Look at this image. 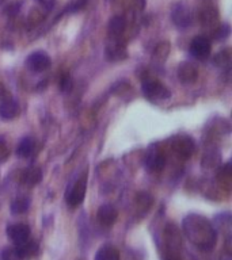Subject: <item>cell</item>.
Returning <instances> with one entry per match:
<instances>
[{
	"label": "cell",
	"mask_w": 232,
	"mask_h": 260,
	"mask_svg": "<svg viewBox=\"0 0 232 260\" xmlns=\"http://www.w3.org/2000/svg\"><path fill=\"white\" fill-rule=\"evenodd\" d=\"M41 180H42V172L37 167H30L27 170H24L22 174V183L28 187L36 186Z\"/></svg>",
	"instance_id": "5bb4252c"
},
{
	"label": "cell",
	"mask_w": 232,
	"mask_h": 260,
	"mask_svg": "<svg viewBox=\"0 0 232 260\" xmlns=\"http://www.w3.org/2000/svg\"><path fill=\"white\" fill-rule=\"evenodd\" d=\"M212 45L208 37L198 36L191 41L190 44V53L191 56L197 60H207L211 56Z\"/></svg>",
	"instance_id": "5b68a950"
},
{
	"label": "cell",
	"mask_w": 232,
	"mask_h": 260,
	"mask_svg": "<svg viewBox=\"0 0 232 260\" xmlns=\"http://www.w3.org/2000/svg\"><path fill=\"white\" fill-rule=\"evenodd\" d=\"M171 146H172V150L175 152V154L178 157L183 158V160L190 157L195 149L194 141L189 136H178L172 141V145Z\"/></svg>",
	"instance_id": "8992f818"
},
{
	"label": "cell",
	"mask_w": 232,
	"mask_h": 260,
	"mask_svg": "<svg viewBox=\"0 0 232 260\" xmlns=\"http://www.w3.org/2000/svg\"><path fill=\"white\" fill-rule=\"evenodd\" d=\"M177 75H178V79L185 84H191L197 80L198 77V71L195 68L194 65L190 64V62H182V64L178 67V71H177Z\"/></svg>",
	"instance_id": "7c38bea8"
},
{
	"label": "cell",
	"mask_w": 232,
	"mask_h": 260,
	"mask_svg": "<svg viewBox=\"0 0 232 260\" xmlns=\"http://www.w3.org/2000/svg\"><path fill=\"white\" fill-rule=\"evenodd\" d=\"M95 260H120V252L113 245H103L98 249Z\"/></svg>",
	"instance_id": "2e32d148"
},
{
	"label": "cell",
	"mask_w": 232,
	"mask_h": 260,
	"mask_svg": "<svg viewBox=\"0 0 232 260\" xmlns=\"http://www.w3.org/2000/svg\"><path fill=\"white\" fill-rule=\"evenodd\" d=\"M19 114V105L15 99L6 98L0 102V117L6 121H11Z\"/></svg>",
	"instance_id": "8fae6325"
},
{
	"label": "cell",
	"mask_w": 232,
	"mask_h": 260,
	"mask_svg": "<svg viewBox=\"0 0 232 260\" xmlns=\"http://www.w3.org/2000/svg\"><path fill=\"white\" fill-rule=\"evenodd\" d=\"M60 89L64 92H68L72 89V79L69 75H64L60 80Z\"/></svg>",
	"instance_id": "ffe728a7"
},
{
	"label": "cell",
	"mask_w": 232,
	"mask_h": 260,
	"mask_svg": "<svg viewBox=\"0 0 232 260\" xmlns=\"http://www.w3.org/2000/svg\"><path fill=\"white\" fill-rule=\"evenodd\" d=\"M30 207V199L27 197H18L12 201L11 213L12 214H24Z\"/></svg>",
	"instance_id": "e0dca14e"
},
{
	"label": "cell",
	"mask_w": 232,
	"mask_h": 260,
	"mask_svg": "<svg viewBox=\"0 0 232 260\" xmlns=\"http://www.w3.org/2000/svg\"><path fill=\"white\" fill-rule=\"evenodd\" d=\"M2 3H3V0H0V4H2Z\"/></svg>",
	"instance_id": "cb8c5ba5"
},
{
	"label": "cell",
	"mask_w": 232,
	"mask_h": 260,
	"mask_svg": "<svg viewBox=\"0 0 232 260\" xmlns=\"http://www.w3.org/2000/svg\"><path fill=\"white\" fill-rule=\"evenodd\" d=\"M52 64V60H50V57L48 56V53L45 52H34L32 53L30 56L27 57V60H26V65H27V68L33 72H44L46 69L50 67Z\"/></svg>",
	"instance_id": "52a82bcc"
},
{
	"label": "cell",
	"mask_w": 232,
	"mask_h": 260,
	"mask_svg": "<svg viewBox=\"0 0 232 260\" xmlns=\"http://www.w3.org/2000/svg\"><path fill=\"white\" fill-rule=\"evenodd\" d=\"M166 166V156L159 150H151L147 153L146 167L152 172H160Z\"/></svg>",
	"instance_id": "30bf717a"
},
{
	"label": "cell",
	"mask_w": 232,
	"mask_h": 260,
	"mask_svg": "<svg viewBox=\"0 0 232 260\" xmlns=\"http://www.w3.org/2000/svg\"><path fill=\"white\" fill-rule=\"evenodd\" d=\"M172 20L179 27H187L191 22L190 10L185 4H177L172 10Z\"/></svg>",
	"instance_id": "4fadbf2b"
},
{
	"label": "cell",
	"mask_w": 232,
	"mask_h": 260,
	"mask_svg": "<svg viewBox=\"0 0 232 260\" xmlns=\"http://www.w3.org/2000/svg\"><path fill=\"white\" fill-rule=\"evenodd\" d=\"M124 28H125V23L121 18H114L111 19V23H110L109 31L113 37H120L124 32Z\"/></svg>",
	"instance_id": "ac0fdd59"
},
{
	"label": "cell",
	"mask_w": 232,
	"mask_h": 260,
	"mask_svg": "<svg viewBox=\"0 0 232 260\" xmlns=\"http://www.w3.org/2000/svg\"><path fill=\"white\" fill-rule=\"evenodd\" d=\"M229 49H225L223 52H220L219 54H216L215 64L217 67H227L231 62V54H229Z\"/></svg>",
	"instance_id": "d6986e66"
},
{
	"label": "cell",
	"mask_w": 232,
	"mask_h": 260,
	"mask_svg": "<svg viewBox=\"0 0 232 260\" xmlns=\"http://www.w3.org/2000/svg\"><path fill=\"white\" fill-rule=\"evenodd\" d=\"M118 217V211L117 209L113 206V205H109V203H105L99 206L97 211V218L98 222L101 223L102 226H111L115 223Z\"/></svg>",
	"instance_id": "9c48e42d"
},
{
	"label": "cell",
	"mask_w": 232,
	"mask_h": 260,
	"mask_svg": "<svg viewBox=\"0 0 232 260\" xmlns=\"http://www.w3.org/2000/svg\"><path fill=\"white\" fill-rule=\"evenodd\" d=\"M7 235L16 245L26 243L30 237V228L26 223H12L7 228Z\"/></svg>",
	"instance_id": "ba28073f"
},
{
	"label": "cell",
	"mask_w": 232,
	"mask_h": 260,
	"mask_svg": "<svg viewBox=\"0 0 232 260\" xmlns=\"http://www.w3.org/2000/svg\"><path fill=\"white\" fill-rule=\"evenodd\" d=\"M37 244L32 241H26L16 247H10L4 249L2 253V260H27L37 252Z\"/></svg>",
	"instance_id": "7a4b0ae2"
},
{
	"label": "cell",
	"mask_w": 232,
	"mask_h": 260,
	"mask_svg": "<svg viewBox=\"0 0 232 260\" xmlns=\"http://www.w3.org/2000/svg\"><path fill=\"white\" fill-rule=\"evenodd\" d=\"M8 156H10V150H8L7 145L4 144V141H0V162L7 160Z\"/></svg>",
	"instance_id": "7402d4cb"
},
{
	"label": "cell",
	"mask_w": 232,
	"mask_h": 260,
	"mask_svg": "<svg viewBox=\"0 0 232 260\" xmlns=\"http://www.w3.org/2000/svg\"><path fill=\"white\" fill-rule=\"evenodd\" d=\"M42 7H45L46 10H52V7L54 6V0H38Z\"/></svg>",
	"instance_id": "603a6c76"
},
{
	"label": "cell",
	"mask_w": 232,
	"mask_h": 260,
	"mask_svg": "<svg viewBox=\"0 0 232 260\" xmlns=\"http://www.w3.org/2000/svg\"><path fill=\"white\" fill-rule=\"evenodd\" d=\"M85 190H87V182H85V178L79 179L72 187L71 190L67 191V195H65V201H67V205L71 207H77L79 205L83 203L85 197Z\"/></svg>",
	"instance_id": "277c9868"
},
{
	"label": "cell",
	"mask_w": 232,
	"mask_h": 260,
	"mask_svg": "<svg viewBox=\"0 0 232 260\" xmlns=\"http://www.w3.org/2000/svg\"><path fill=\"white\" fill-rule=\"evenodd\" d=\"M183 232L195 247L209 251L215 247L216 232L211 222L201 215H187L183 219Z\"/></svg>",
	"instance_id": "6da1fadb"
},
{
	"label": "cell",
	"mask_w": 232,
	"mask_h": 260,
	"mask_svg": "<svg viewBox=\"0 0 232 260\" xmlns=\"http://www.w3.org/2000/svg\"><path fill=\"white\" fill-rule=\"evenodd\" d=\"M34 148H36V142L32 137H24L22 138V141L19 142V145L16 148V154L19 157L27 158L30 157L34 152Z\"/></svg>",
	"instance_id": "9a60e30c"
},
{
	"label": "cell",
	"mask_w": 232,
	"mask_h": 260,
	"mask_svg": "<svg viewBox=\"0 0 232 260\" xmlns=\"http://www.w3.org/2000/svg\"><path fill=\"white\" fill-rule=\"evenodd\" d=\"M142 93L150 101H166L171 96V91L159 80H147L142 83Z\"/></svg>",
	"instance_id": "3957f363"
},
{
	"label": "cell",
	"mask_w": 232,
	"mask_h": 260,
	"mask_svg": "<svg viewBox=\"0 0 232 260\" xmlns=\"http://www.w3.org/2000/svg\"><path fill=\"white\" fill-rule=\"evenodd\" d=\"M229 31H231V30H229V26H228V24H223V26L216 31L215 38L216 40H225V38L229 36Z\"/></svg>",
	"instance_id": "44dd1931"
}]
</instances>
